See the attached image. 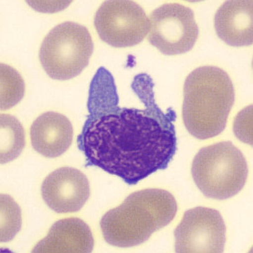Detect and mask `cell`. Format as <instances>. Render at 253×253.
I'll use <instances>...</instances> for the list:
<instances>
[{"instance_id":"obj_1","label":"cell","mask_w":253,"mask_h":253,"mask_svg":"<svg viewBox=\"0 0 253 253\" xmlns=\"http://www.w3.org/2000/svg\"><path fill=\"white\" fill-rule=\"evenodd\" d=\"M153 87L149 75H136L132 88L146 108L120 107L113 75L98 69L89 90L88 119L78 137L87 167L100 168L130 185L167 169L177 150V115L172 107L165 113L157 106Z\"/></svg>"},{"instance_id":"obj_2","label":"cell","mask_w":253,"mask_h":253,"mask_svg":"<svg viewBox=\"0 0 253 253\" xmlns=\"http://www.w3.org/2000/svg\"><path fill=\"white\" fill-rule=\"evenodd\" d=\"M235 102L230 77L218 67H200L184 82L182 117L189 133L199 140L219 135Z\"/></svg>"},{"instance_id":"obj_3","label":"cell","mask_w":253,"mask_h":253,"mask_svg":"<svg viewBox=\"0 0 253 253\" xmlns=\"http://www.w3.org/2000/svg\"><path fill=\"white\" fill-rule=\"evenodd\" d=\"M175 198L167 191L147 189L130 194L106 212L100 226L105 241L119 248L139 246L168 225L177 212Z\"/></svg>"},{"instance_id":"obj_4","label":"cell","mask_w":253,"mask_h":253,"mask_svg":"<svg viewBox=\"0 0 253 253\" xmlns=\"http://www.w3.org/2000/svg\"><path fill=\"white\" fill-rule=\"evenodd\" d=\"M192 173L206 197L225 200L244 188L249 167L241 150L232 142L224 141L199 150L193 161Z\"/></svg>"},{"instance_id":"obj_5","label":"cell","mask_w":253,"mask_h":253,"mask_svg":"<svg viewBox=\"0 0 253 253\" xmlns=\"http://www.w3.org/2000/svg\"><path fill=\"white\" fill-rule=\"evenodd\" d=\"M93 51L94 43L88 28L66 21L49 32L40 46L39 58L50 78L68 80L88 66Z\"/></svg>"},{"instance_id":"obj_6","label":"cell","mask_w":253,"mask_h":253,"mask_svg":"<svg viewBox=\"0 0 253 253\" xmlns=\"http://www.w3.org/2000/svg\"><path fill=\"white\" fill-rule=\"evenodd\" d=\"M95 26L102 41L116 48L130 47L143 41L150 29L143 8L130 0H108L97 10Z\"/></svg>"},{"instance_id":"obj_7","label":"cell","mask_w":253,"mask_h":253,"mask_svg":"<svg viewBox=\"0 0 253 253\" xmlns=\"http://www.w3.org/2000/svg\"><path fill=\"white\" fill-rule=\"evenodd\" d=\"M149 22V42L167 56L191 51L199 38L194 11L178 3H167L153 10Z\"/></svg>"},{"instance_id":"obj_8","label":"cell","mask_w":253,"mask_h":253,"mask_svg":"<svg viewBox=\"0 0 253 253\" xmlns=\"http://www.w3.org/2000/svg\"><path fill=\"white\" fill-rule=\"evenodd\" d=\"M227 227L218 211L197 207L186 211L176 228L175 252H224Z\"/></svg>"},{"instance_id":"obj_9","label":"cell","mask_w":253,"mask_h":253,"mask_svg":"<svg viewBox=\"0 0 253 253\" xmlns=\"http://www.w3.org/2000/svg\"><path fill=\"white\" fill-rule=\"evenodd\" d=\"M41 194L47 206L57 213L78 212L90 198V182L78 169L62 167L45 179Z\"/></svg>"},{"instance_id":"obj_10","label":"cell","mask_w":253,"mask_h":253,"mask_svg":"<svg viewBox=\"0 0 253 253\" xmlns=\"http://www.w3.org/2000/svg\"><path fill=\"white\" fill-rule=\"evenodd\" d=\"M30 135L32 146L37 152L47 158H56L71 146L73 128L64 115L47 112L33 122Z\"/></svg>"},{"instance_id":"obj_11","label":"cell","mask_w":253,"mask_h":253,"mask_svg":"<svg viewBox=\"0 0 253 253\" xmlns=\"http://www.w3.org/2000/svg\"><path fill=\"white\" fill-rule=\"evenodd\" d=\"M252 0H229L214 16V28L219 38L232 46H250L253 42Z\"/></svg>"},{"instance_id":"obj_12","label":"cell","mask_w":253,"mask_h":253,"mask_svg":"<svg viewBox=\"0 0 253 253\" xmlns=\"http://www.w3.org/2000/svg\"><path fill=\"white\" fill-rule=\"evenodd\" d=\"M94 238L90 227L75 217L57 221L32 253H92Z\"/></svg>"},{"instance_id":"obj_13","label":"cell","mask_w":253,"mask_h":253,"mask_svg":"<svg viewBox=\"0 0 253 253\" xmlns=\"http://www.w3.org/2000/svg\"><path fill=\"white\" fill-rule=\"evenodd\" d=\"M0 130V160L4 164L21 155L25 147V133L19 121L9 115H1Z\"/></svg>"},{"instance_id":"obj_14","label":"cell","mask_w":253,"mask_h":253,"mask_svg":"<svg viewBox=\"0 0 253 253\" xmlns=\"http://www.w3.org/2000/svg\"><path fill=\"white\" fill-rule=\"evenodd\" d=\"M25 93V84L15 69L1 64V110L11 108L21 101Z\"/></svg>"},{"instance_id":"obj_15","label":"cell","mask_w":253,"mask_h":253,"mask_svg":"<svg viewBox=\"0 0 253 253\" xmlns=\"http://www.w3.org/2000/svg\"><path fill=\"white\" fill-rule=\"evenodd\" d=\"M21 227V212L19 206L9 196L1 195V241L8 242L19 232Z\"/></svg>"},{"instance_id":"obj_16","label":"cell","mask_w":253,"mask_h":253,"mask_svg":"<svg viewBox=\"0 0 253 253\" xmlns=\"http://www.w3.org/2000/svg\"><path fill=\"white\" fill-rule=\"evenodd\" d=\"M234 131L241 141L253 145V105L239 112L234 122Z\"/></svg>"}]
</instances>
